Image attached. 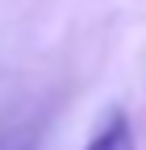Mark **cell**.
Returning a JSON list of instances; mask_svg holds the SVG:
<instances>
[{"instance_id": "6da1fadb", "label": "cell", "mask_w": 146, "mask_h": 150, "mask_svg": "<svg viewBox=\"0 0 146 150\" xmlns=\"http://www.w3.org/2000/svg\"><path fill=\"white\" fill-rule=\"evenodd\" d=\"M84 150H138V138H134V125L121 108H108L104 117L96 121L92 138L84 142Z\"/></svg>"}, {"instance_id": "7a4b0ae2", "label": "cell", "mask_w": 146, "mask_h": 150, "mask_svg": "<svg viewBox=\"0 0 146 150\" xmlns=\"http://www.w3.org/2000/svg\"><path fill=\"white\" fill-rule=\"evenodd\" d=\"M0 150H38V129L25 121L0 125Z\"/></svg>"}]
</instances>
